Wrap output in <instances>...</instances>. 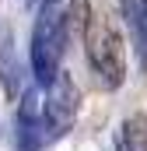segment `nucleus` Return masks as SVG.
<instances>
[{"label": "nucleus", "mask_w": 147, "mask_h": 151, "mask_svg": "<svg viewBox=\"0 0 147 151\" xmlns=\"http://www.w3.org/2000/svg\"><path fill=\"white\" fill-rule=\"evenodd\" d=\"M84 53L88 63L98 77L102 88H119L126 81V49H123V32L109 11H91L88 28H84Z\"/></svg>", "instance_id": "nucleus-1"}, {"label": "nucleus", "mask_w": 147, "mask_h": 151, "mask_svg": "<svg viewBox=\"0 0 147 151\" xmlns=\"http://www.w3.org/2000/svg\"><path fill=\"white\" fill-rule=\"evenodd\" d=\"M67 14L60 11V4H49L35 14V28H32V74L46 88L53 77L60 74V60L67 53Z\"/></svg>", "instance_id": "nucleus-2"}, {"label": "nucleus", "mask_w": 147, "mask_h": 151, "mask_svg": "<svg viewBox=\"0 0 147 151\" xmlns=\"http://www.w3.org/2000/svg\"><path fill=\"white\" fill-rule=\"evenodd\" d=\"M77 102H81V95H77L74 77L67 74V70H60V74L46 84V99H42V119H46L49 141H53V137H63L74 127V119H77Z\"/></svg>", "instance_id": "nucleus-3"}, {"label": "nucleus", "mask_w": 147, "mask_h": 151, "mask_svg": "<svg viewBox=\"0 0 147 151\" xmlns=\"http://www.w3.org/2000/svg\"><path fill=\"white\" fill-rule=\"evenodd\" d=\"M49 141L46 119H42V95L39 88H25L18 102V148L21 151H39Z\"/></svg>", "instance_id": "nucleus-4"}, {"label": "nucleus", "mask_w": 147, "mask_h": 151, "mask_svg": "<svg viewBox=\"0 0 147 151\" xmlns=\"http://www.w3.org/2000/svg\"><path fill=\"white\" fill-rule=\"evenodd\" d=\"M0 84H4V91H7L11 99H21V91L28 88V84H25V67H21V56H18L11 25H0Z\"/></svg>", "instance_id": "nucleus-5"}, {"label": "nucleus", "mask_w": 147, "mask_h": 151, "mask_svg": "<svg viewBox=\"0 0 147 151\" xmlns=\"http://www.w3.org/2000/svg\"><path fill=\"white\" fill-rule=\"evenodd\" d=\"M123 21L137 49V67L147 74V0H123Z\"/></svg>", "instance_id": "nucleus-6"}, {"label": "nucleus", "mask_w": 147, "mask_h": 151, "mask_svg": "<svg viewBox=\"0 0 147 151\" xmlns=\"http://www.w3.org/2000/svg\"><path fill=\"white\" fill-rule=\"evenodd\" d=\"M119 151H147V113H133L123 123Z\"/></svg>", "instance_id": "nucleus-7"}, {"label": "nucleus", "mask_w": 147, "mask_h": 151, "mask_svg": "<svg viewBox=\"0 0 147 151\" xmlns=\"http://www.w3.org/2000/svg\"><path fill=\"white\" fill-rule=\"evenodd\" d=\"M88 18H91V0H70V7H67V25H70L74 35H84Z\"/></svg>", "instance_id": "nucleus-8"}, {"label": "nucleus", "mask_w": 147, "mask_h": 151, "mask_svg": "<svg viewBox=\"0 0 147 151\" xmlns=\"http://www.w3.org/2000/svg\"><path fill=\"white\" fill-rule=\"evenodd\" d=\"M25 4H28V7H32V11H42V7H49V4H60V0H25Z\"/></svg>", "instance_id": "nucleus-9"}]
</instances>
